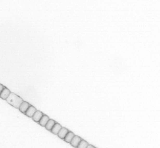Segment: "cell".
Returning <instances> with one entry per match:
<instances>
[{"label": "cell", "instance_id": "obj_1", "mask_svg": "<svg viewBox=\"0 0 160 148\" xmlns=\"http://www.w3.org/2000/svg\"><path fill=\"white\" fill-rule=\"evenodd\" d=\"M6 100L9 104L16 108H19L21 104L23 101L21 98L13 93H11Z\"/></svg>", "mask_w": 160, "mask_h": 148}, {"label": "cell", "instance_id": "obj_2", "mask_svg": "<svg viewBox=\"0 0 160 148\" xmlns=\"http://www.w3.org/2000/svg\"><path fill=\"white\" fill-rule=\"evenodd\" d=\"M30 106V105L29 104L28 102L26 101H23L22 103L20 106L19 107V110L21 112H22L23 113L25 114Z\"/></svg>", "mask_w": 160, "mask_h": 148}, {"label": "cell", "instance_id": "obj_3", "mask_svg": "<svg viewBox=\"0 0 160 148\" xmlns=\"http://www.w3.org/2000/svg\"><path fill=\"white\" fill-rule=\"evenodd\" d=\"M10 94H11L10 90L5 87L0 94V97L1 98L3 99L6 100V99H7V98L9 96V95H10Z\"/></svg>", "mask_w": 160, "mask_h": 148}, {"label": "cell", "instance_id": "obj_4", "mask_svg": "<svg viewBox=\"0 0 160 148\" xmlns=\"http://www.w3.org/2000/svg\"><path fill=\"white\" fill-rule=\"evenodd\" d=\"M36 111V110L35 107L33 106L30 105V106L29 107L28 110L26 111V112L25 113V114L28 117L32 118V117L33 116V115H34V114L35 113Z\"/></svg>", "mask_w": 160, "mask_h": 148}, {"label": "cell", "instance_id": "obj_5", "mask_svg": "<svg viewBox=\"0 0 160 148\" xmlns=\"http://www.w3.org/2000/svg\"><path fill=\"white\" fill-rule=\"evenodd\" d=\"M43 115L44 114L42 112H41V111L36 110L35 113L34 114L33 116L32 117V119L35 122H39Z\"/></svg>", "mask_w": 160, "mask_h": 148}, {"label": "cell", "instance_id": "obj_6", "mask_svg": "<svg viewBox=\"0 0 160 148\" xmlns=\"http://www.w3.org/2000/svg\"><path fill=\"white\" fill-rule=\"evenodd\" d=\"M81 139L80 137L77 136H75L74 137L73 139H72V140L71 141L70 144L72 146H73V147L75 148H77L79 142L81 141Z\"/></svg>", "mask_w": 160, "mask_h": 148}, {"label": "cell", "instance_id": "obj_7", "mask_svg": "<svg viewBox=\"0 0 160 148\" xmlns=\"http://www.w3.org/2000/svg\"><path fill=\"white\" fill-rule=\"evenodd\" d=\"M69 132L68 130L66 128L62 127L61 130L59 131L57 134L58 136L62 139H64L65 137L67 135V133Z\"/></svg>", "mask_w": 160, "mask_h": 148}, {"label": "cell", "instance_id": "obj_8", "mask_svg": "<svg viewBox=\"0 0 160 148\" xmlns=\"http://www.w3.org/2000/svg\"><path fill=\"white\" fill-rule=\"evenodd\" d=\"M49 119V118L48 117L47 115H43V116L41 118V119L40 120V121H39L38 123L42 126L45 127V126L46 125L48 121V120Z\"/></svg>", "mask_w": 160, "mask_h": 148}, {"label": "cell", "instance_id": "obj_9", "mask_svg": "<svg viewBox=\"0 0 160 148\" xmlns=\"http://www.w3.org/2000/svg\"><path fill=\"white\" fill-rule=\"evenodd\" d=\"M61 128H62V126L61 125L57 123H55V124L53 127L52 130H51V131L53 133L55 134V135H57L59 131L61 130Z\"/></svg>", "mask_w": 160, "mask_h": 148}, {"label": "cell", "instance_id": "obj_10", "mask_svg": "<svg viewBox=\"0 0 160 148\" xmlns=\"http://www.w3.org/2000/svg\"><path fill=\"white\" fill-rule=\"evenodd\" d=\"M74 136H75V135H74V134L73 133V132L69 131L67 133V135L65 137L64 139L67 143H70L71 141L72 140V139H73V138Z\"/></svg>", "mask_w": 160, "mask_h": 148}, {"label": "cell", "instance_id": "obj_11", "mask_svg": "<svg viewBox=\"0 0 160 148\" xmlns=\"http://www.w3.org/2000/svg\"><path fill=\"white\" fill-rule=\"evenodd\" d=\"M55 124V122L53 119H49L48 120V121L47 122L46 125L45 126V127L47 128V130L51 131L52 130L53 127H54V126Z\"/></svg>", "mask_w": 160, "mask_h": 148}, {"label": "cell", "instance_id": "obj_12", "mask_svg": "<svg viewBox=\"0 0 160 148\" xmlns=\"http://www.w3.org/2000/svg\"><path fill=\"white\" fill-rule=\"evenodd\" d=\"M88 145V144L87 141H85L84 140L82 139L81 141L79 142L77 148H86Z\"/></svg>", "mask_w": 160, "mask_h": 148}, {"label": "cell", "instance_id": "obj_13", "mask_svg": "<svg viewBox=\"0 0 160 148\" xmlns=\"http://www.w3.org/2000/svg\"><path fill=\"white\" fill-rule=\"evenodd\" d=\"M4 87L3 86V85L2 84H0V94L2 92V91H3V88H4Z\"/></svg>", "mask_w": 160, "mask_h": 148}, {"label": "cell", "instance_id": "obj_14", "mask_svg": "<svg viewBox=\"0 0 160 148\" xmlns=\"http://www.w3.org/2000/svg\"><path fill=\"white\" fill-rule=\"evenodd\" d=\"M86 148H96L94 146H93L92 145H88L87 146V147Z\"/></svg>", "mask_w": 160, "mask_h": 148}]
</instances>
